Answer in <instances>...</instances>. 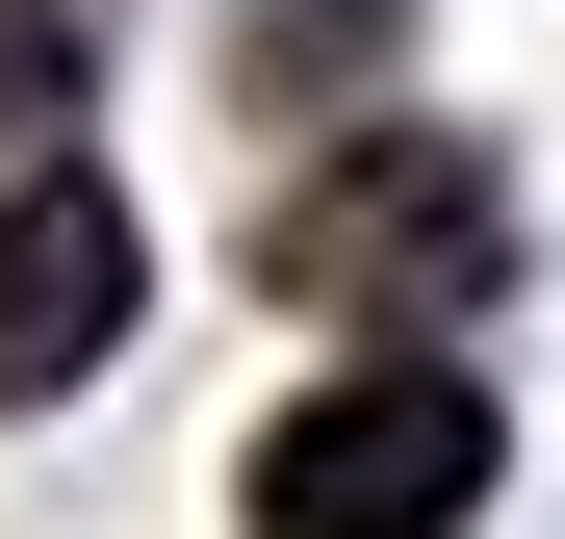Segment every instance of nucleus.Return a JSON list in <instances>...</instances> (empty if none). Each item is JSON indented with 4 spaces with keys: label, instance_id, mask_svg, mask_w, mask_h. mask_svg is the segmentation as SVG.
<instances>
[{
    "label": "nucleus",
    "instance_id": "f257e3e1",
    "mask_svg": "<svg viewBox=\"0 0 565 539\" xmlns=\"http://www.w3.org/2000/svg\"><path fill=\"white\" fill-rule=\"evenodd\" d=\"M257 283L412 359V334H462V309L514 283V180L462 154V129H334V154L282 180V206H257Z\"/></svg>",
    "mask_w": 565,
    "mask_h": 539
},
{
    "label": "nucleus",
    "instance_id": "f03ea898",
    "mask_svg": "<svg viewBox=\"0 0 565 539\" xmlns=\"http://www.w3.org/2000/svg\"><path fill=\"white\" fill-rule=\"evenodd\" d=\"M489 463H514V436H489L462 359H334V386L257 436V539H462Z\"/></svg>",
    "mask_w": 565,
    "mask_h": 539
},
{
    "label": "nucleus",
    "instance_id": "7ed1b4c3",
    "mask_svg": "<svg viewBox=\"0 0 565 539\" xmlns=\"http://www.w3.org/2000/svg\"><path fill=\"white\" fill-rule=\"evenodd\" d=\"M129 283H154L129 180H77V154H26V180H0V411L104 386V359H129Z\"/></svg>",
    "mask_w": 565,
    "mask_h": 539
},
{
    "label": "nucleus",
    "instance_id": "20e7f679",
    "mask_svg": "<svg viewBox=\"0 0 565 539\" xmlns=\"http://www.w3.org/2000/svg\"><path fill=\"white\" fill-rule=\"evenodd\" d=\"M0 129H77V26L52 0H0Z\"/></svg>",
    "mask_w": 565,
    "mask_h": 539
}]
</instances>
